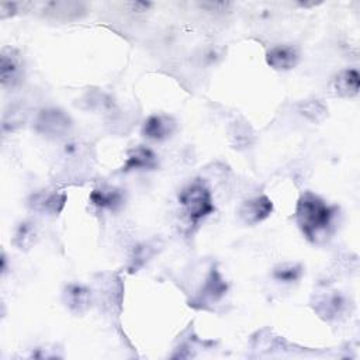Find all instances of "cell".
I'll return each instance as SVG.
<instances>
[{
    "mask_svg": "<svg viewBox=\"0 0 360 360\" xmlns=\"http://www.w3.org/2000/svg\"><path fill=\"white\" fill-rule=\"evenodd\" d=\"M90 200L94 205L100 208H108V210H117L124 202V195L121 190L115 187H100L94 188L90 194Z\"/></svg>",
    "mask_w": 360,
    "mask_h": 360,
    "instance_id": "10",
    "label": "cell"
},
{
    "mask_svg": "<svg viewBox=\"0 0 360 360\" xmlns=\"http://www.w3.org/2000/svg\"><path fill=\"white\" fill-rule=\"evenodd\" d=\"M158 167V156L146 146H136L128 150L127 160L122 166L124 172L129 170H153Z\"/></svg>",
    "mask_w": 360,
    "mask_h": 360,
    "instance_id": "8",
    "label": "cell"
},
{
    "mask_svg": "<svg viewBox=\"0 0 360 360\" xmlns=\"http://www.w3.org/2000/svg\"><path fill=\"white\" fill-rule=\"evenodd\" d=\"M226 291V284L224 283V280L221 278V276L218 274V271H211L205 287H204V297H208L210 300H218L219 297L224 295V292Z\"/></svg>",
    "mask_w": 360,
    "mask_h": 360,
    "instance_id": "12",
    "label": "cell"
},
{
    "mask_svg": "<svg viewBox=\"0 0 360 360\" xmlns=\"http://www.w3.org/2000/svg\"><path fill=\"white\" fill-rule=\"evenodd\" d=\"M333 86H335V90L339 96L352 97V96L357 94L359 87H360L359 73L354 69L343 70L336 76Z\"/></svg>",
    "mask_w": 360,
    "mask_h": 360,
    "instance_id": "11",
    "label": "cell"
},
{
    "mask_svg": "<svg viewBox=\"0 0 360 360\" xmlns=\"http://www.w3.org/2000/svg\"><path fill=\"white\" fill-rule=\"evenodd\" d=\"M176 121L165 114H155L145 120L142 134L153 141H165L176 131Z\"/></svg>",
    "mask_w": 360,
    "mask_h": 360,
    "instance_id": "5",
    "label": "cell"
},
{
    "mask_svg": "<svg viewBox=\"0 0 360 360\" xmlns=\"http://www.w3.org/2000/svg\"><path fill=\"white\" fill-rule=\"evenodd\" d=\"M37 233H35V226L31 222H21L20 226L15 231L14 235V243L22 249V248H30L34 243Z\"/></svg>",
    "mask_w": 360,
    "mask_h": 360,
    "instance_id": "13",
    "label": "cell"
},
{
    "mask_svg": "<svg viewBox=\"0 0 360 360\" xmlns=\"http://www.w3.org/2000/svg\"><path fill=\"white\" fill-rule=\"evenodd\" d=\"M0 77L3 86H15L22 77V60L14 49H4L0 58Z\"/></svg>",
    "mask_w": 360,
    "mask_h": 360,
    "instance_id": "6",
    "label": "cell"
},
{
    "mask_svg": "<svg viewBox=\"0 0 360 360\" xmlns=\"http://www.w3.org/2000/svg\"><path fill=\"white\" fill-rule=\"evenodd\" d=\"M273 211V204L271 200L266 195H259L253 197L250 200H246L242 202L239 207V218L248 224V225H255L257 222H262L266 219Z\"/></svg>",
    "mask_w": 360,
    "mask_h": 360,
    "instance_id": "4",
    "label": "cell"
},
{
    "mask_svg": "<svg viewBox=\"0 0 360 360\" xmlns=\"http://www.w3.org/2000/svg\"><path fill=\"white\" fill-rule=\"evenodd\" d=\"M63 297L69 309L76 314L84 312L90 305V291L80 284H69Z\"/></svg>",
    "mask_w": 360,
    "mask_h": 360,
    "instance_id": "9",
    "label": "cell"
},
{
    "mask_svg": "<svg viewBox=\"0 0 360 360\" xmlns=\"http://www.w3.org/2000/svg\"><path fill=\"white\" fill-rule=\"evenodd\" d=\"M302 273V269L301 266L298 264H291V263H287V264H281L280 267H277L274 270V277L280 281H285V283H291V281H295L300 278Z\"/></svg>",
    "mask_w": 360,
    "mask_h": 360,
    "instance_id": "14",
    "label": "cell"
},
{
    "mask_svg": "<svg viewBox=\"0 0 360 360\" xmlns=\"http://www.w3.org/2000/svg\"><path fill=\"white\" fill-rule=\"evenodd\" d=\"M332 217V208L312 193H305L297 202L295 219L302 233L309 240H314L318 232L329 226Z\"/></svg>",
    "mask_w": 360,
    "mask_h": 360,
    "instance_id": "1",
    "label": "cell"
},
{
    "mask_svg": "<svg viewBox=\"0 0 360 360\" xmlns=\"http://www.w3.org/2000/svg\"><path fill=\"white\" fill-rule=\"evenodd\" d=\"M300 60V53L297 48L291 45H277L267 51L266 62L270 68L276 70H290L297 66Z\"/></svg>",
    "mask_w": 360,
    "mask_h": 360,
    "instance_id": "7",
    "label": "cell"
},
{
    "mask_svg": "<svg viewBox=\"0 0 360 360\" xmlns=\"http://www.w3.org/2000/svg\"><path fill=\"white\" fill-rule=\"evenodd\" d=\"M179 201L191 221L205 218L215 210L210 190L201 183H193L184 187L179 194Z\"/></svg>",
    "mask_w": 360,
    "mask_h": 360,
    "instance_id": "2",
    "label": "cell"
},
{
    "mask_svg": "<svg viewBox=\"0 0 360 360\" xmlns=\"http://www.w3.org/2000/svg\"><path fill=\"white\" fill-rule=\"evenodd\" d=\"M72 127L70 117L58 108L41 110L34 121V129L46 136H62Z\"/></svg>",
    "mask_w": 360,
    "mask_h": 360,
    "instance_id": "3",
    "label": "cell"
}]
</instances>
